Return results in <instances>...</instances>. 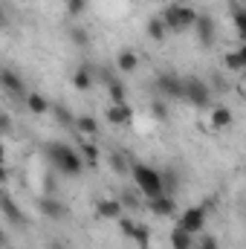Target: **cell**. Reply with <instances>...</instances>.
<instances>
[{
	"instance_id": "obj_1",
	"label": "cell",
	"mask_w": 246,
	"mask_h": 249,
	"mask_svg": "<svg viewBox=\"0 0 246 249\" xmlns=\"http://www.w3.org/2000/svg\"><path fill=\"white\" fill-rule=\"evenodd\" d=\"M47 157L55 168V174H64V177H78L84 171V160L75 154V148L70 145H61V142H50L47 145Z\"/></svg>"
},
{
	"instance_id": "obj_2",
	"label": "cell",
	"mask_w": 246,
	"mask_h": 249,
	"mask_svg": "<svg viewBox=\"0 0 246 249\" xmlns=\"http://www.w3.org/2000/svg\"><path fill=\"white\" fill-rule=\"evenodd\" d=\"M162 23H165V32H174V35H183L185 29H191L194 26V20H197V12L191 9V6H185V3H171V6H165L162 9Z\"/></svg>"
},
{
	"instance_id": "obj_3",
	"label": "cell",
	"mask_w": 246,
	"mask_h": 249,
	"mask_svg": "<svg viewBox=\"0 0 246 249\" xmlns=\"http://www.w3.org/2000/svg\"><path fill=\"white\" fill-rule=\"evenodd\" d=\"M130 177L136 188L145 194V197H159L162 194V180H159V171L154 165H145V162H130Z\"/></svg>"
},
{
	"instance_id": "obj_4",
	"label": "cell",
	"mask_w": 246,
	"mask_h": 249,
	"mask_svg": "<svg viewBox=\"0 0 246 249\" xmlns=\"http://www.w3.org/2000/svg\"><path fill=\"white\" fill-rule=\"evenodd\" d=\"M183 102L200 110L211 107V87L200 75H183Z\"/></svg>"
},
{
	"instance_id": "obj_5",
	"label": "cell",
	"mask_w": 246,
	"mask_h": 249,
	"mask_svg": "<svg viewBox=\"0 0 246 249\" xmlns=\"http://www.w3.org/2000/svg\"><path fill=\"white\" fill-rule=\"evenodd\" d=\"M38 212L47 217V220H70V206L53 197V194H41L38 197Z\"/></svg>"
},
{
	"instance_id": "obj_6",
	"label": "cell",
	"mask_w": 246,
	"mask_h": 249,
	"mask_svg": "<svg viewBox=\"0 0 246 249\" xmlns=\"http://www.w3.org/2000/svg\"><path fill=\"white\" fill-rule=\"evenodd\" d=\"M177 226L185 229L188 235H200L203 229H206V209H200V206H191V209H185L183 214H177Z\"/></svg>"
},
{
	"instance_id": "obj_7",
	"label": "cell",
	"mask_w": 246,
	"mask_h": 249,
	"mask_svg": "<svg viewBox=\"0 0 246 249\" xmlns=\"http://www.w3.org/2000/svg\"><path fill=\"white\" fill-rule=\"evenodd\" d=\"M0 212L6 214V220L9 223H15V226H20V229H26L29 226V217H26V212L15 203V197L9 194V191H3L0 188Z\"/></svg>"
},
{
	"instance_id": "obj_8",
	"label": "cell",
	"mask_w": 246,
	"mask_h": 249,
	"mask_svg": "<svg viewBox=\"0 0 246 249\" xmlns=\"http://www.w3.org/2000/svg\"><path fill=\"white\" fill-rule=\"evenodd\" d=\"M194 29H197V41H200V47H214V41H217V23H214L211 15L197 12Z\"/></svg>"
},
{
	"instance_id": "obj_9",
	"label": "cell",
	"mask_w": 246,
	"mask_h": 249,
	"mask_svg": "<svg viewBox=\"0 0 246 249\" xmlns=\"http://www.w3.org/2000/svg\"><path fill=\"white\" fill-rule=\"evenodd\" d=\"M157 90H159L165 99L180 102V99H183V75H177V72H159V75H157Z\"/></svg>"
},
{
	"instance_id": "obj_10",
	"label": "cell",
	"mask_w": 246,
	"mask_h": 249,
	"mask_svg": "<svg viewBox=\"0 0 246 249\" xmlns=\"http://www.w3.org/2000/svg\"><path fill=\"white\" fill-rule=\"evenodd\" d=\"M0 87H3L9 96H15L18 102H23V99H26V87H23V78H20L15 70H9V67H3V70H0Z\"/></svg>"
},
{
	"instance_id": "obj_11",
	"label": "cell",
	"mask_w": 246,
	"mask_h": 249,
	"mask_svg": "<svg viewBox=\"0 0 246 249\" xmlns=\"http://www.w3.org/2000/svg\"><path fill=\"white\" fill-rule=\"evenodd\" d=\"M148 209L154 212V217H174V214H177V200L168 197V194L148 197Z\"/></svg>"
},
{
	"instance_id": "obj_12",
	"label": "cell",
	"mask_w": 246,
	"mask_h": 249,
	"mask_svg": "<svg viewBox=\"0 0 246 249\" xmlns=\"http://www.w3.org/2000/svg\"><path fill=\"white\" fill-rule=\"evenodd\" d=\"M105 119H107V124H113V127H124V124L133 122V107L127 102L124 105H110L105 110Z\"/></svg>"
},
{
	"instance_id": "obj_13",
	"label": "cell",
	"mask_w": 246,
	"mask_h": 249,
	"mask_svg": "<svg viewBox=\"0 0 246 249\" xmlns=\"http://www.w3.org/2000/svg\"><path fill=\"white\" fill-rule=\"evenodd\" d=\"M96 214H99L102 220H119V217L124 214V209H122V203H119L116 197H113V200H107V197H105V200H99Z\"/></svg>"
},
{
	"instance_id": "obj_14",
	"label": "cell",
	"mask_w": 246,
	"mask_h": 249,
	"mask_svg": "<svg viewBox=\"0 0 246 249\" xmlns=\"http://www.w3.org/2000/svg\"><path fill=\"white\" fill-rule=\"evenodd\" d=\"M223 67H226V70H232V72H244V70H246V50H244V47L223 53Z\"/></svg>"
},
{
	"instance_id": "obj_15",
	"label": "cell",
	"mask_w": 246,
	"mask_h": 249,
	"mask_svg": "<svg viewBox=\"0 0 246 249\" xmlns=\"http://www.w3.org/2000/svg\"><path fill=\"white\" fill-rule=\"evenodd\" d=\"M23 105H26V110H29V113L41 116V113H50V105H53V102H50L47 96H41V93H26Z\"/></svg>"
},
{
	"instance_id": "obj_16",
	"label": "cell",
	"mask_w": 246,
	"mask_h": 249,
	"mask_svg": "<svg viewBox=\"0 0 246 249\" xmlns=\"http://www.w3.org/2000/svg\"><path fill=\"white\" fill-rule=\"evenodd\" d=\"M116 67H119V72L130 75V72H136V67H139V55H136L133 50H119V53H116Z\"/></svg>"
},
{
	"instance_id": "obj_17",
	"label": "cell",
	"mask_w": 246,
	"mask_h": 249,
	"mask_svg": "<svg viewBox=\"0 0 246 249\" xmlns=\"http://www.w3.org/2000/svg\"><path fill=\"white\" fill-rule=\"evenodd\" d=\"M93 81H96V72H93L90 67H84V64L72 72V87H75V90H81V93H84V90H90V87H93Z\"/></svg>"
},
{
	"instance_id": "obj_18",
	"label": "cell",
	"mask_w": 246,
	"mask_h": 249,
	"mask_svg": "<svg viewBox=\"0 0 246 249\" xmlns=\"http://www.w3.org/2000/svg\"><path fill=\"white\" fill-rule=\"evenodd\" d=\"M232 122H235V116L229 107H223V105L211 107V127L214 130H226V127H232Z\"/></svg>"
},
{
	"instance_id": "obj_19",
	"label": "cell",
	"mask_w": 246,
	"mask_h": 249,
	"mask_svg": "<svg viewBox=\"0 0 246 249\" xmlns=\"http://www.w3.org/2000/svg\"><path fill=\"white\" fill-rule=\"evenodd\" d=\"M50 110H53V116H55V122L61 124V127H75V116H72V110L61 105V102H53L50 105Z\"/></svg>"
},
{
	"instance_id": "obj_20",
	"label": "cell",
	"mask_w": 246,
	"mask_h": 249,
	"mask_svg": "<svg viewBox=\"0 0 246 249\" xmlns=\"http://www.w3.org/2000/svg\"><path fill=\"white\" fill-rule=\"evenodd\" d=\"M168 241H171V249H191V247H194V235H188V232L180 229V226H174V229H171Z\"/></svg>"
},
{
	"instance_id": "obj_21",
	"label": "cell",
	"mask_w": 246,
	"mask_h": 249,
	"mask_svg": "<svg viewBox=\"0 0 246 249\" xmlns=\"http://www.w3.org/2000/svg\"><path fill=\"white\" fill-rule=\"evenodd\" d=\"M145 32H148V38H154V41H165V38H168L162 18H148V23H145Z\"/></svg>"
},
{
	"instance_id": "obj_22",
	"label": "cell",
	"mask_w": 246,
	"mask_h": 249,
	"mask_svg": "<svg viewBox=\"0 0 246 249\" xmlns=\"http://www.w3.org/2000/svg\"><path fill=\"white\" fill-rule=\"evenodd\" d=\"M107 162H110V168L119 174V177H124V174H130V160H124L122 154H116V151H110L107 154Z\"/></svg>"
},
{
	"instance_id": "obj_23",
	"label": "cell",
	"mask_w": 246,
	"mask_h": 249,
	"mask_svg": "<svg viewBox=\"0 0 246 249\" xmlns=\"http://www.w3.org/2000/svg\"><path fill=\"white\" fill-rule=\"evenodd\" d=\"M130 241H133L139 249H148V247H151V229H148L145 223H136V229H133Z\"/></svg>"
},
{
	"instance_id": "obj_24",
	"label": "cell",
	"mask_w": 246,
	"mask_h": 249,
	"mask_svg": "<svg viewBox=\"0 0 246 249\" xmlns=\"http://www.w3.org/2000/svg\"><path fill=\"white\" fill-rule=\"evenodd\" d=\"M75 127H78L81 133H87V136H96V133H99V122H96L93 116H75Z\"/></svg>"
},
{
	"instance_id": "obj_25",
	"label": "cell",
	"mask_w": 246,
	"mask_h": 249,
	"mask_svg": "<svg viewBox=\"0 0 246 249\" xmlns=\"http://www.w3.org/2000/svg\"><path fill=\"white\" fill-rule=\"evenodd\" d=\"M232 20H235L238 35L244 38V35H246V9L241 6V3H235V6H232Z\"/></svg>"
},
{
	"instance_id": "obj_26",
	"label": "cell",
	"mask_w": 246,
	"mask_h": 249,
	"mask_svg": "<svg viewBox=\"0 0 246 249\" xmlns=\"http://www.w3.org/2000/svg\"><path fill=\"white\" fill-rule=\"evenodd\" d=\"M116 200L122 203V209H130V212H136V209H139V194H136V191H130V188H122V194H119Z\"/></svg>"
},
{
	"instance_id": "obj_27",
	"label": "cell",
	"mask_w": 246,
	"mask_h": 249,
	"mask_svg": "<svg viewBox=\"0 0 246 249\" xmlns=\"http://www.w3.org/2000/svg\"><path fill=\"white\" fill-rule=\"evenodd\" d=\"M81 157L87 160V165H96L99 157H102V154H99V145H96V142H81Z\"/></svg>"
},
{
	"instance_id": "obj_28",
	"label": "cell",
	"mask_w": 246,
	"mask_h": 249,
	"mask_svg": "<svg viewBox=\"0 0 246 249\" xmlns=\"http://www.w3.org/2000/svg\"><path fill=\"white\" fill-rule=\"evenodd\" d=\"M70 38H72V44H78V47H90V35H87L84 26H72V29H70Z\"/></svg>"
},
{
	"instance_id": "obj_29",
	"label": "cell",
	"mask_w": 246,
	"mask_h": 249,
	"mask_svg": "<svg viewBox=\"0 0 246 249\" xmlns=\"http://www.w3.org/2000/svg\"><path fill=\"white\" fill-rule=\"evenodd\" d=\"M191 249H220V244H217L214 235H203V232H200V241H194Z\"/></svg>"
},
{
	"instance_id": "obj_30",
	"label": "cell",
	"mask_w": 246,
	"mask_h": 249,
	"mask_svg": "<svg viewBox=\"0 0 246 249\" xmlns=\"http://www.w3.org/2000/svg\"><path fill=\"white\" fill-rule=\"evenodd\" d=\"M151 116L159 119V122H165L168 119V105L165 102H151Z\"/></svg>"
},
{
	"instance_id": "obj_31",
	"label": "cell",
	"mask_w": 246,
	"mask_h": 249,
	"mask_svg": "<svg viewBox=\"0 0 246 249\" xmlns=\"http://www.w3.org/2000/svg\"><path fill=\"white\" fill-rule=\"evenodd\" d=\"M116 223H119V229H122L124 238H130V235H133V229H136V220H133V217H127V214H122Z\"/></svg>"
},
{
	"instance_id": "obj_32",
	"label": "cell",
	"mask_w": 246,
	"mask_h": 249,
	"mask_svg": "<svg viewBox=\"0 0 246 249\" xmlns=\"http://www.w3.org/2000/svg\"><path fill=\"white\" fill-rule=\"evenodd\" d=\"M67 12L75 15V18L84 15V12H87V0H67Z\"/></svg>"
},
{
	"instance_id": "obj_33",
	"label": "cell",
	"mask_w": 246,
	"mask_h": 249,
	"mask_svg": "<svg viewBox=\"0 0 246 249\" xmlns=\"http://www.w3.org/2000/svg\"><path fill=\"white\" fill-rule=\"evenodd\" d=\"M9 130H12V116L0 110V136H3V133H9Z\"/></svg>"
},
{
	"instance_id": "obj_34",
	"label": "cell",
	"mask_w": 246,
	"mask_h": 249,
	"mask_svg": "<svg viewBox=\"0 0 246 249\" xmlns=\"http://www.w3.org/2000/svg\"><path fill=\"white\" fill-rule=\"evenodd\" d=\"M211 78H214V81H211V84H214V87H217V90H226V87H229V84H226V81H223V75H220V72H214V75H211Z\"/></svg>"
},
{
	"instance_id": "obj_35",
	"label": "cell",
	"mask_w": 246,
	"mask_h": 249,
	"mask_svg": "<svg viewBox=\"0 0 246 249\" xmlns=\"http://www.w3.org/2000/svg\"><path fill=\"white\" fill-rule=\"evenodd\" d=\"M6 26H9V15H6V9L0 6V32H3Z\"/></svg>"
},
{
	"instance_id": "obj_36",
	"label": "cell",
	"mask_w": 246,
	"mask_h": 249,
	"mask_svg": "<svg viewBox=\"0 0 246 249\" xmlns=\"http://www.w3.org/2000/svg\"><path fill=\"white\" fill-rule=\"evenodd\" d=\"M6 183H9V168L0 165V186H6Z\"/></svg>"
},
{
	"instance_id": "obj_37",
	"label": "cell",
	"mask_w": 246,
	"mask_h": 249,
	"mask_svg": "<svg viewBox=\"0 0 246 249\" xmlns=\"http://www.w3.org/2000/svg\"><path fill=\"white\" fill-rule=\"evenodd\" d=\"M6 247H9V235L0 229V249H6Z\"/></svg>"
},
{
	"instance_id": "obj_38",
	"label": "cell",
	"mask_w": 246,
	"mask_h": 249,
	"mask_svg": "<svg viewBox=\"0 0 246 249\" xmlns=\"http://www.w3.org/2000/svg\"><path fill=\"white\" fill-rule=\"evenodd\" d=\"M50 249H70V247H67V244H61V241H53V244H50Z\"/></svg>"
},
{
	"instance_id": "obj_39",
	"label": "cell",
	"mask_w": 246,
	"mask_h": 249,
	"mask_svg": "<svg viewBox=\"0 0 246 249\" xmlns=\"http://www.w3.org/2000/svg\"><path fill=\"white\" fill-rule=\"evenodd\" d=\"M0 165H6V148L0 145Z\"/></svg>"
},
{
	"instance_id": "obj_40",
	"label": "cell",
	"mask_w": 246,
	"mask_h": 249,
	"mask_svg": "<svg viewBox=\"0 0 246 249\" xmlns=\"http://www.w3.org/2000/svg\"><path fill=\"white\" fill-rule=\"evenodd\" d=\"M64 3H67V0H64Z\"/></svg>"
}]
</instances>
